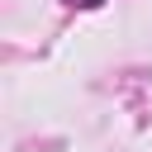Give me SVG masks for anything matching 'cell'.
Wrapping results in <instances>:
<instances>
[{
	"instance_id": "6da1fadb",
	"label": "cell",
	"mask_w": 152,
	"mask_h": 152,
	"mask_svg": "<svg viewBox=\"0 0 152 152\" xmlns=\"http://www.w3.org/2000/svg\"><path fill=\"white\" fill-rule=\"evenodd\" d=\"M66 5H81V10H95V5H104V0H66Z\"/></svg>"
}]
</instances>
